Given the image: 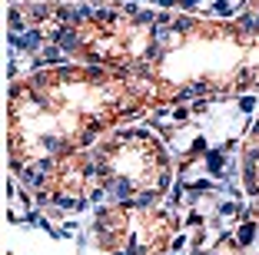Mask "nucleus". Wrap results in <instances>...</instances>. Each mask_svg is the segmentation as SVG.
I'll use <instances>...</instances> for the list:
<instances>
[{
  "label": "nucleus",
  "mask_w": 259,
  "mask_h": 255,
  "mask_svg": "<svg viewBox=\"0 0 259 255\" xmlns=\"http://www.w3.org/2000/svg\"><path fill=\"white\" fill-rule=\"evenodd\" d=\"M163 110L153 83L93 63L37 67L10 86V169L23 182L107 129Z\"/></svg>",
  "instance_id": "obj_1"
},
{
  "label": "nucleus",
  "mask_w": 259,
  "mask_h": 255,
  "mask_svg": "<svg viewBox=\"0 0 259 255\" xmlns=\"http://www.w3.org/2000/svg\"><path fill=\"white\" fill-rule=\"evenodd\" d=\"M143 80L163 110L199 96H243L259 90V27L209 17L160 14Z\"/></svg>",
  "instance_id": "obj_2"
},
{
  "label": "nucleus",
  "mask_w": 259,
  "mask_h": 255,
  "mask_svg": "<svg viewBox=\"0 0 259 255\" xmlns=\"http://www.w3.org/2000/svg\"><path fill=\"white\" fill-rule=\"evenodd\" d=\"M97 195L107 202H160L176 166L160 136L140 126H113L90 143Z\"/></svg>",
  "instance_id": "obj_3"
},
{
  "label": "nucleus",
  "mask_w": 259,
  "mask_h": 255,
  "mask_svg": "<svg viewBox=\"0 0 259 255\" xmlns=\"http://www.w3.org/2000/svg\"><path fill=\"white\" fill-rule=\"evenodd\" d=\"M156 17H160L156 10L123 7V4L97 7L87 14H76L57 33V43L76 63H93V67H110L140 76L153 46Z\"/></svg>",
  "instance_id": "obj_4"
},
{
  "label": "nucleus",
  "mask_w": 259,
  "mask_h": 255,
  "mask_svg": "<svg viewBox=\"0 0 259 255\" xmlns=\"http://www.w3.org/2000/svg\"><path fill=\"white\" fill-rule=\"evenodd\" d=\"M176 229V216L160 202H103L90 225L97 248L107 255H163Z\"/></svg>",
  "instance_id": "obj_5"
},
{
  "label": "nucleus",
  "mask_w": 259,
  "mask_h": 255,
  "mask_svg": "<svg viewBox=\"0 0 259 255\" xmlns=\"http://www.w3.org/2000/svg\"><path fill=\"white\" fill-rule=\"evenodd\" d=\"M239 163H243V189H246V199H249V216L259 225V116L246 133Z\"/></svg>",
  "instance_id": "obj_6"
}]
</instances>
